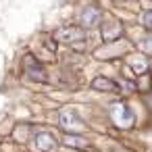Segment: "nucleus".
<instances>
[{"instance_id":"0eeeda50","label":"nucleus","mask_w":152,"mask_h":152,"mask_svg":"<svg viewBox=\"0 0 152 152\" xmlns=\"http://www.w3.org/2000/svg\"><path fill=\"white\" fill-rule=\"evenodd\" d=\"M121 23L119 21H115V19H106V21H102V38L106 40V42H110V40H115V38H119L121 36Z\"/></svg>"},{"instance_id":"423d86ee","label":"nucleus","mask_w":152,"mask_h":152,"mask_svg":"<svg viewBox=\"0 0 152 152\" xmlns=\"http://www.w3.org/2000/svg\"><path fill=\"white\" fill-rule=\"evenodd\" d=\"M23 63H25V69H27L29 79H36V81H46V71L42 69V65H40V63H38L31 54H25Z\"/></svg>"},{"instance_id":"6e6552de","label":"nucleus","mask_w":152,"mask_h":152,"mask_svg":"<svg viewBox=\"0 0 152 152\" xmlns=\"http://www.w3.org/2000/svg\"><path fill=\"white\" fill-rule=\"evenodd\" d=\"M92 88H94V90H100V92H117V90H119V86H117L115 81L106 79V77H96V79L92 81Z\"/></svg>"},{"instance_id":"9b49d317","label":"nucleus","mask_w":152,"mask_h":152,"mask_svg":"<svg viewBox=\"0 0 152 152\" xmlns=\"http://www.w3.org/2000/svg\"><path fill=\"white\" fill-rule=\"evenodd\" d=\"M140 48H142L144 52H148V54H150V52H152V38L142 40V42H140Z\"/></svg>"},{"instance_id":"20e7f679","label":"nucleus","mask_w":152,"mask_h":152,"mask_svg":"<svg viewBox=\"0 0 152 152\" xmlns=\"http://www.w3.org/2000/svg\"><path fill=\"white\" fill-rule=\"evenodd\" d=\"M34 144H36V148H38L40 152H56V148H58V142H56V137H54L52 133H46V131H42V133H36V137H34Z\"/></svg>"},{"instance_id":"39448f33","label":"nucleus","mask_w":152,"mask_h":152,"mask_svg":"<svg viewBox=\"0 0 152 152\" xmlns=\"http://www.w3.org/2000/svg\"><path fill=\"white\" fill-rule=\"evenodd\" d=\"M100 19H102V11H100L96 4H88V7L81 11V25H83L86 29L98 25Z\"/></svg>"},{"instance_id":"1a4fd4ad","label":"nucleus","mask_w":152,"mask_h":152,"mask_svg":"<svg viewBox=\"0 0 152 152\" xmlns=\"http://www.w3.org/2000/svg\"><path fill=\"white\" fill-rule=\"evenodd\" d=\"M129 65H131V69H133V71H135L137 75H140V73H146V71H148L146 58H144V56H140V54H137V56H131V58H129Z\"/></svg>"},{"instance_id":"f8f14e48","label":"nucleus","mask_w":152,"mask_h":152,"mask_svg":"<svg viewBox=\"0 0 152 152\" xmlns=\"http://www.w3.org/2000/svg\"><path fill=\"white\" fill-rule=\"evenodd\" d=\"M144 25H146V29H150V31H152V11L144 13Z\"/></svg>"},{"instance_id":"7ed1b4c3","label":"nucleus","mask_w":152,"mask_h":152,"mask_svg":"<svg viewBox=\"0 0 152 152\" xmlns=\"http://www.w3.org/2000/svg\"><path fill=\"white\" fill-rule=\"evenodd\" d=\"M54 38H56L58 42L79 44V42H83V40H86V31H83L81 27H61V29L54 34Z\"/></svg>"},{"instance_id":"f03ea898","label":"nucleus","mask_w":152,"mask_h":152,"mask_svg":"<svg viewBox=\"0 0 152 152\" xmlns=\"http://www.w3.org/2000/svg\"><path fill=\"white\" fill-rule=\"evenodd\" d=\"M110 117H113V121H115L119 127H131L133 121H135L133 110H131L125 102H117V104H113V108H110Z\"/></svg>"},{"instance_id":"9d476101","label":"nucleus","mask_w":152,"mask_h":152,"mask_svg":"<svg viewBox=\"0 0 152 152\" xmlns=\"http://www.w3.org/2000/svg\"><path fill=\"white\" fill-rule=\"evenodd\" d=\"M65 144H67L69 148H79V150H83V148L90 146L88 140H86V137H79V135H67V137H65Z\"/></svg>"},{"instance_id":"f257e3e1","label":"nucleus","mask_w":152,"mask_h":152,"mask_svg":"<svg viewBox=\"0 0 152 152\" xmlns=\"http://www.w3.org/2000/svg\"><path fill=\"white\" fill-rule=\"evenodd\" d=\"M58 123L65 131H71V133H81L86 131V123L81 121V117L73 110V108H65L58 117Z\"/></svg>"}]
</instances>
